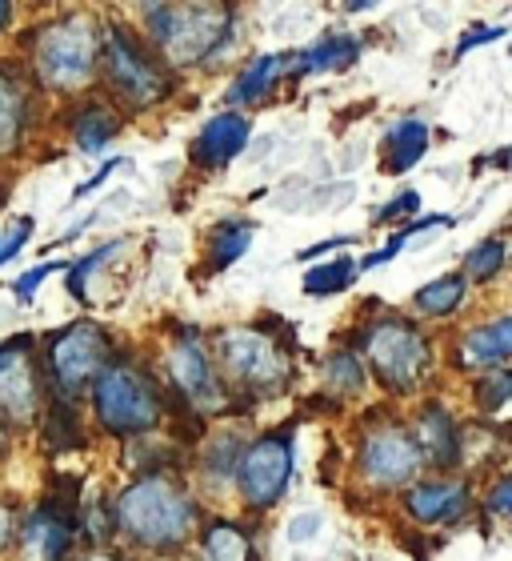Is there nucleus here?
Returning <instances> with one entry per match:
<instances>
[{
    "label": "nucleus",
    "instance_id": "37",
    "mask_svg": "<svg viewBox=\"0 0 512 561\" xmlns=\"http://www.w3.org/2000/svg\"><path fill=\"white\" fill-rule=\"evenodd\" d=\"M33 225H36L33 217H21V225L12 229V237H9V241H4V245H0V265H4V261H12V257H16V253H21L24 241L33 237Z\"/></svg>",
    "mask_w": 512,
    "mask_h": 561
},
{
    "label": "nucleus",
    "instance_id": "2",
    "mask_svg": "<svg viewBox=\"0 0 512 561\" xmlns=\"http://www.w3.org/2000/svg\"><path fill=\"white\" fill-rule=\"evenodd\" d=\"M144 16L168 65H197L224 45L233 12L221 4H149Z\"/></svg>",
    "mask_w": 512,
    "mask_h": 561
},
{
    "label": "nucleus",
    "instance_id": "15",
    "mask_svg": "<svg viewBox=\"0 0 512 561\" xmlns=\"http://www.w3.org/2000/svg\"><path fill=\"white\" fill-rule=\"evenodd\" d=\"M412 437H417V445H420V457L432 461L437 469H449L465 457L461 430H456V421L444 413V405H424V413L417 417V433H412Z\"/></svg>",
    "mask_w": 512,
    "mask_h": 561
},
{
    "label": "nucleus",
    "instance_id": "18",
    "mask_svg": "<svg viewBox=\"0 0 512 561\" xmlns=\"http://www.w3.org/2000/svg\"><path fill=\"white\" fill-rule=\"evenodd\" d=\"M21 541H24V553L33 561H60L72 550V522L53 514V510H40V514L28 517Z\"/></svg>",
    "mask_w": 512,
    "mask_h": 561
},
{
    "label": "nucleus",
    "instance_id": "13",
    "mask_svg": "<svg viewBox=\"0 0 512 561\" xmlns=\"http://www.w3.org/2000/svg\"><path fill=\"white\" fill-rule=\"evenodd\" d=\"M248 137H253V125H248L245 113H221V117H212L209 125L200 129V137L193 140V149H188V157H193V164H200V169H221V164H229L233 157H241Z\"/></svg>",
    "mask_w": 512,
    "mask_h": 561
},
{
    "label": "nucleus",
    "instance_id": "14",
    "mask_svg": "<svg viewBox=\"0 0 512 561\" xmlns=\"http://www.w3.org/2000/svg\"><path fill=\"white\" fill-rule=\"evenodd\" d=\"M405 510L420 526H441L456 522L468 510V485L465 481H429V485H412L405 493Z\"/></svg>",
    "mask_w": 512,
    "mask_h": 561
},
{
    "label": "nucleus",
    "instance_id": "22",
    "mask_svg": "<svg viewBox=\"0 0 512 561\" xmlns=\"http://www.w3.org/2000/svg\"><path fill=\"white\" fill-rule=\"evenodd\" d=\"M253 237H256V225L253 221H224L217 233H212V245H209V253H212V273H221V270H229V265H236V261L245 257L248 253V245H253Z\"/></svg>",
    "mask_w": 512,
    "mask_h": 561
},
{
    "label": "nucleus",
    "instance_id": "17",
    "mask_svg": "<svg viewBox=\"0 0 512 561\" xmlns=\"http://www.w3.org/2000/svg\"><path fill=\"white\" fill-rule=\"evenodd\" d=\"M504 357H512V313H504L492 325L468 329L465 341H461V353H456V362L468 365V369H489Z\"/></svg>",
    "mask_w": 512,
    "mask_h": 561
},
{
    "label": "nucleus",
    "instance_id": "24",
    "mask_svg": "<svg viewBox=\"0 0 512 561\" xmlns=\"http://www.w3.org/2000/svg\"><path fill=\"white\" fill-rule=\"evenodd\" d=\"M120 121L108 113L105 105H89L77 113V121H72V137H77V145H81V152H101L108 145V140L117 137Z\"/></svg>",
    "mask_w": 512,
    "mask_h": 561
},
{
    "label": "nucleus",
    "instance_id": "11",
    "mask_svg": "<svg viewBox=\"0 0 512 561\" xmlns=\"http://www.w3.org/2000/svg\"><path fill=\"white\" fill-rule=\"evenodd\" d=\"M33 337H21L0 350V410L16 421L36 417L40 410V381L33 365Z\"/></svg>",
    "mask_w": 512,
    "mask_h": 561
},
{
    "label": "nucleus",
    "instance_id": "29",
    "mask_svg": "<svg viewBox=\"0 0 512 561\" xmlns=\"http://www.w3.org/2000/svg\"><path fill=\"white\" fill-rule=\"evenodd\" d=\"M120 245H125V241H108V245H101L96 253L81 257V261H77V265L69 270V293H72V297H77L81 305H89V289H84V285H89V277H93V273L101 270V265H105V261L113 257V253H117Z\"/></svg>",
    "mask_w": 512,
    "mask_h": 561
},
{
    "label": "nucleus",
    "instance_id": "35",
    "mask_svg": "<svg viewBox=\"0 0 512 561\" xmlns=\"http://www.w3.org/2000/svg\"><path fill=\"white\" fill-rule=\"evenodd\" d=\"M504 36V28L501 24H489V28H477V33H468V36H461V45H456V53L453 57L461 60V57H468L477 45H492V41H501Z\"/></svg>",
    "mask_w": 512,
    "mask_h": 561
},
{
    "label": "nucleus",
    "instance_id": "10",
    "mask_svg": "<svg viewBox=\"0 0 512 561\" xmlns=\"http://www.w3.org/2000/svg\"><path fill=\"white\" fill-rule=\"evenodd\" d=\"M424 466L420 457L417 437L405 430V425H376L361 445V473L369 485L376 490H396V485H408L417 478V469Z\"/></svg>",
    "mask_w": 512,
    "mask_h": 561
},
{
    "label": "nucleus",
    "instance_id": "5",
    "mask_svg": "<svg viewBox=\"0 0 512 561\" xmlns=\"http://www.w3.org/2000/svg\"><path fill=\"white\" fill-rule=\"evenodd\" d=\"M217 362H221V374L236 389H248L256 398L277 393L280 381H284V357H280L277 341L268 337L265 329H224L217 337Z\"/></svg>",
    "mask_w": 512,
    "mask_h": 561
},
{
    "label": "nucleus",
    "instance_id": "42",
    "mask_svg": "<svg viewBox=\"0 0 512 561\" xmlns=\"http://www.w3.org/2000/svg\"><path fill=\"white\" fill-rule=\"evenodd\" d=\"M9 16H12V4H0V28L9 24Z\"/></svg>",
    "mask_w": 512,
    "mask_h": 561
},
{
    "label": "nucleus",
    "instance_id": "6",
    "mask_svg": "<svg viewBox=\"0 0 512 561\" xmlns=\"http://www.w3.org/2000/svg\"><path fill=\"white\" fill-rule=\"evenodd\" d=\"M101 60H105V77L113 84V93L132 108H149L156 101L168 96V77L152 60V53H144L137 36L125 33L120 24H113L101 45Z\"/></svg>",
    "mask_w": 512,
    "mask_h": 561
},
{
    "label": "nucleus",
    "instance_id": "9",
    "mask_svg": "<svg viewBox=\"0 0 512 561\" xmlns=\"http://www.w3.org/2000/svg\"><path fill=\"white\" fill-rule=\"evenodd\" d=\"M108 362V337L105 329L93 325V321H77L65 333H57L53 350H48V369H53V381H57L60 393H81L93 377L105 374Z\"/></svg>",
    "mask_w": 512,
    "mask_h": 561
},
{
    "label": "nucleus",
    "instance_id": "1",
    "mask_svg": "<svg viewBox=\"0 0 512 561\" xmlns=\"http://www.w3.org/2000/svg\"><path fill=\"white\" fill-rule=\"evenodd\" d=\"M197 522V505L164 473H144L132 481L117 502V526L144 550H173L188 538V529Z\"/></svg>",
    "mask_w": 512,
    "mask_h": 561
},
{
    "label": "nucleus",
    "instance_id": "4",
    "mask_svg": "<svg viewBox=\"0 0 512 561\" xmlns=\"http://www.w3.org/2000/svg\"><path fill=\"white\" fill-rule=\"evenodd\" d=\"M93 405L101 425L113 433H144L161 421V393L152 386L149 374H140L132 365H108L105 374L96 377L93 386Z\"/></svg>",
    "mask_w": 512,
    "mask_h": 561
},
{
    "label": "nucleus",
    "instance_id": "19",
    "mask_svg": "<svg viewBox=\"0 0 512 561\" xmlns=\"http://www.w3.org/2000/svg\"><path fill=\"white\" fill-rule=\"evenodd\" d=\"M357 57H361V41L357 36H325L313 48H304V53L292 57L296 60L292 72L296 77H304V72H337V69H349Z\"/></svg>",
    "mask_w": 512,
    "mask_h": 561
},
{
    "label": "nucleus",
    "instance_id": "28",
    "mask_svg": "<svg viewBox=\"0 0 512 561\" xmlns=\"http://www.w3.org/2000/svg\"><path fill=\"white\" fill-rule=\"evenodd\" d=\"M504 261H509V245H504L501 237H489V241H480L473 253H468V261H465V273L473 280H492L497 273L504 270Z\"/></svg>",
    "mask_w": 512,
    "mask_h": 561
},
{
    "label": "nucleus",
    "instance_id": "33",
    "mask_svg": "<svg viewBox=\"0 0 512 561\" xmlns=\"http://www.w3.org/2000/svg\"><path fill=\"white\" fill-rule=\"evenodd\" d=\"M57 270H65L60 261H45V265H36V270H28L24 277L12 280V297H16V301H33V293L40 289V280H48Z\"/></svg>",
    "mask_w": 512,
    "mask_h": 561
},
{
    "label": "nucleus",
    "instance_id": "26",
    "mask_svg": "<svg viewBox=\"0 0 512 561\" xmlns=\"http://www.w3.org/2000/svg\"><path fill=\"white\" fill-rule=\"evenodd\" d=\"M357 273H361V265L352 257L328 261L321 270L304 273V293H309V297H333V293L349 289L352 280H357Z\"/></svg>",
    "mask_w": 512,
    "mask_h": 561
},
{
    "label": "nucleus",
    "instance_id": "43",
    "mask_svg": "<svg viewBox=\"0 0 512 561\" xmlns=\"http://www.w3.org/2000/svg\"><path fill=\"white\" fill-rule=\"evenodd\" d=\"M89 561H117V558H108V553H101V558H89Z\"/></svg>",
    "mask_w": 512,
    "mask_h": 561
},
{
    "label": "nucleus",
    "instance_id": "41",
    "mask_svg": "<svg viewBox=\"0 0 512 561\" xmlns=\"http://www.w3.org/2000/svg\"><path fill=\"white\" fill-rule=\"evenodd\" d=\"M9 538H12V514L4 510V505H0V550L9 546Z\"/></svg>",
    "mask_w": 512,
    "mask_h": 561
},
{
    "label": "nucleus",
    "instance_id": "20",
    "mask_svg": "<svg viewBox=\"0 0 512 561\" xmlns=\"http://www.w3.org/2000/svg\"><path fill=\"white\" fill-rule=\"evenodd\" d=\"M289 60L292 57H277V53H268V57H256L253 65H248V69L233 81V89H229V101H233V105L260 101V96H265L268 89L280 81V72H284V65H289Z\"/></svg>",
    "mask_w": 512,
    "mask_h": 561
},
{
    "label": "nucleus",
    "instance_id": "36",
    "mask_svg": "<svg viewBox=\"0 0 512 561\" xmlns=\"http://www.w3.org/2000/svg\"><path fill=\"white\" fill-rule=\"evenodd\" d=\"M117 169H120V157H113V161H105V164H101V169H96L93 176H89V181H84V185H77V188H72V201L93 197L96 188L105 185V181H108V176H113V173H117Z\"/></svg>",
    "mask_w": 512,
    "mask_h": 561
},
{
    "label": "nucleus",
    "instance_id": "38",
    "mask_svg": "<svg viewBox=\"0 0 512 561\" xmlns=\"http://www.w3.org/2000/svg\"><path fill=\"white\" fill-rule=\"evenodd\" d=\"M489 505H492V510H497L501 517H509V522H512V478H501L497 485H492Z\"/></svg>",
    "mask_w": 512,
    "mask_h": 561
},
{
    "label": "nucleus",
    "instance_id": "7",
    "mask_svg": "<svg viewBox=\"0 0 512 561\" xmlns=\"http://www.w3.org/2000/svg\"><path fill=\"white\" fill-rule=\"evenodd\" d=\"M96 60H101V41L93 24L81 16L48 24L36 41V69L53 89H81L96 72Z\"/></svg>",
    "mask_w": 512,
    "mask_h": 561
},
{
    "label": "nucleus",
    "instance_id": "34",
    "mask_svg": "<svg viewBox=\"0 0 512 561\" xmlns=\"http://www.w3.org/2000/svg\"><path fill=\"white\" fill-rule=\"evenodd\" d=\"M321 526H325V522H321V514H301V517H292L284 534H289L292 546H304V541H313L316 534H321Z\"/></svg>",
    "mask_w": 512,
    "mask_h": 561
},
{
    "label": "nucleus",
    "instance_id": "25",
    "mask_svg": "<svg viewBox=\"0 0 512 561\" xmlns=\"http://www.w3.org/2000/svg\"><path fill=\"white\" fill-rule=\"evenodd\" d=\"M205 558L209 561H253V541L233 522H217L205 529Z\"/></svg>",
    "mask_w": 512,
    "mask_h": 561
},
{
    "label": "nucleus",
    "instance_id": "8",
    "mask_svg": "<svg viewBox=\"0 0 512 561\" xmlns=\"http://www.w3.org/2000/svg\"><path fill=\"white\" fill-rule=\"evenodd\" d=\"M292 430L265 433L241 454V466H236V481H241V493L253 510H268V505L280 502V493L289 490L292 481Z\"/></svg>",
    "mask_w": 512,
    "mask_h": 561
},
{
    "label": "nucleus",
    "instance_id": "16",
    "mask_svg": "<svg viewBox=\"0 0 512 561\" xmlns=\"http://www.w3.org/2000/svg\"><path fill=\"white\" fill-rule=\"evenodd\" d=\"M424 152H429V125H424L420 117H405V121H396V125L384 129L381 169L388 176H400V173H408Z\"/></svg>",
    "mask_w": 512,
    "mask_h": 561
},
{
    "label": "nucleus",
    "instance_id": "39",
    "mask_svg": "<svg viewBox=\"0 0 512 561\" xmlns=\"http://www.w3.org/2000/svg\"><path fill=\"white\" fill-rule=\"evenodd\" d=\"M420 209V197L417 193H400V197L393 201V205H384L381 209V217H376V221H393V217H400V213H417Z\"/></svg>",
    "mask_w": 512,
    "mask_h": 561
},
{
    "label": "nucleus",
    "instance_id": "3",
    "mask_svg": "<svg viewBox=\"0 0 512 561\" xmlns=\"http://www.w3.org/2000/svg\"><path fill=\"white\" fill-rule=\"evenodd\" d=\"M361 345L369 365L381 377V386H388L393 393H412L424 381V374H429V341L405 317H381L376 325L364 329Z\"/></svg>",
    "mask_w": 512,
    "mask_h": 561
},
{
    "label": "nucleus",
    "instance_id": "40",
    "mask_svg": "<svg viewBox=\"0 0 512 561\" xmlns=\"http://www.w3.org/2000/svg\"><path fill=\"white\" fill-rule=\"evenodd\" d=\"M345 245H352V237H328V241H321V245L296 253V261H313V257H321V253H328V249H345Z\"/></svg>",
    "mask_w": 512,
    "mask_h": 561
},
{
    "label": "nucleus",
    "instance_id": "12",
    "mask_svg": "<svg viewBox=\"0 0 512 561\" xmlns=\"http://www.w3.org/2000/svg\"><path fill=\"white\" fill-rule=\"evenodd\" d=\"M168 377H173V386L181 389L188 401H197V405H217V401H221V381L212 374L209 353H205V345L197 341V333H185V337L168 350Z\"/></svg>",
    "mask_w": 512,
    "mask_h": 561
},
{
    "label": "nucleus",
    "instance_id": "23",
    "mask_svg": "<svg viewBox=\"0 0 512 561\" xmlns=\"http://www.w3.org/2000/svg\"><path fill=\"white\" fill-rule=\"evenodd\" d=\"M465 277L461 273H449V277H437L429 280L424 289H417V297H412V305H417V313L424 317H449L456 309V305L465 301Z\"/></svg>",
    "mask_w": 512,
    "mask_h": 561
},
{
    "label": "nucleus",
    "instance_id": "27",
    "mask_svg": "<svg viewBox=\"0 0 512 561\" xmlns=\"http://www.w3.org/2000/svg\"><path fill=\"white\" fill-rule=\"evenodd\" d=\"M325 386L328 389H337V393H345V398H357L364 389V365L357 353L349 350H340L333 353L325 362Z\"/></svg>",
    "mask_w": 512,
    "mask_h": 561
},
{
    "label": "nucleus",
    "instance_id": "31",
    "mask_svg": "<svg viewBox=\"0 0 512 561\" xmlns=\"http://www.w3.org/2000/svg\"><path fill=\"white\" fill-rule=\"evenodd\" d=\"M45 437H48V445H53V449H72V445H81V430H77V417H72V410H53V413H48Z\"/></svg>",
    "mask_w": 512,
    "mask_h": 561
},
{
    "label": "nucleus",
    "instance_id": "21",
    "mask_svg": "<svg viewBox=\"0 0 512 561\" xmlns=\"http://www.w3.org/2000/svg\"><path fill=\"white\" fill-rule=\"evenodd\" d=\"M24 117H28V93L16 72L0 69V149H9L21 137Z\"/></svg>",
    "mask_w": 512,
    "mask_h": 561
},
{
    "label": "nucleus",
    "instance_id": "32",
    "mask_svg": "<svg viewBox=\"0 0 512 561\" xmlns=\"http://www.w3.org/2000/svg\"><path fill=\"white\" fill-rule=\"evenodd\" d=\"M241 466V457H236V437H224V442H212L209 449V461H205V473L212 481L229 478V469Z\"/></svg>",
    "mask_w": 512,
    "mask_h": 561
},
{
    "label": "nucleus",
    "instance_id": "30",
    "mask_svg": "<svg viewBox=\"0 0 512 561\" xmlns=\"http://www.w3.org/2000/svg\"><path fill=\"white\" fill-rule=\"evenodd\" d=\"M512 401V374H492V377H480L477 386V405L485 417L492 413H501L504 405Z\"/></svg>",
    "mask_w": 512,
    "mask_h": 561
}]
</instances>
